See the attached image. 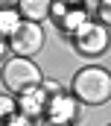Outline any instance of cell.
Listing matches in <instances>:
<instances>
[{"label":"cell","instance_id":"cell-1","mask_svg":"<svg viewBox=\"0 0 111 126\" xmlns=\"http://www.w3.org/2000/svg\"><path fill=\"white\" fill-rule=\"evenodd\" d=\"M70 94L82 106H105L111 100V73L99 64L79 67L70 79Z\"/></svg>","mask_w":111,"mask_h":126},{"label":"cell","instance_id":"cell-2","mask_svg":"<svg viewBox=\"0 0 111 126\" xmlns=\"http://www.w3.org/2000/svg\"><path fill=\"white\" fill-rule=\"evenodd\" d=\"M0 79H3V85H6L9 94H21V91H27V88L41 85L44 73H41V67L32 62V59H27V56H9L6 62L0 64Z\"/></svg>","mask_w":111,"mask_h":126},{"label":"cell","instance_id":"cell-3","mask_svg":"<svg viewBox=\"0 0 111 126\" xmlns=\"http://www.w3.org/2000/svg\"><path fill=\"white\" fill-rule=\"evenodd\" d=\"M70 41H73V50L85 56V59H99L105 50L111 47V32L108 27H102L99 21H85L79 30L70 35Z\"/></svg>","mask_w":111,"mask_h":126},{"label":"cell","instance_id":"cell-4","mask_svg":"<svg viewBox=\"0 0 111 126\" xmlns=\"http://www.w3.org/2000/svg\"><path fill=\"white\" fill-rule=\"evenodd\" d=\"M9 50H12V56H38L41 50H44V30H41V24H35V21H21V27L9 35Z\"/></svg>","mask_w":111,"mask_h":126},{"label":"cell","instance_id":"cell-5","mask_svg":"<svg viewBox=\"0 0 111 126\" xmlns=\"http://www.w3.org/2000/svg\"><path fill=\"white\" fill-rule=\"evenodd\" d=\"M79 100L70 94V91H56V94L47 97V111H44V117L47 120H58V123H73L76 117H79Z\"/></svg>","mask_w":111,"mask_h":126},{"label":"cell","instance_id":"cell-6","mask_svg":"<svg viewBox=\"0 0 111 126\" xmlns=\"http://www.w3.org/2000/svg\"><path fill=\"white\" fill-rule=\"evenodd\" d=\"M15 103H18V114H24L29 120H41L44 111H47V91L41 85L27 88V91L15 94Z\"/></svg>","mask_w":111,"mask_h":126},{"label":"cell","instance_id":"cell-7","mask_svg":"<svg viewBox=\"0 0 111 126\" xmlns=\"http://www.w3.org/2000/svg\"><path fill=\"white\" fill-rule=\"evenodd\" d=\"M85 21H91V9H88V6H70V9H67V12H64L58 21H56V27L64 32L67 38H70V35L79 30Z\"/></svg>","mask_w":111,"mask_h":126},{"label":"cell","instance_id":"cell-8","mask_svg":"<svg viewBox=\"0 0 111 126\" xmlns=\"http://www.w3.org/2000/svg\"><path fill=\"white\" fill-rule=\"evenodd\" d=\"M50 6L53 0H18V12L24 21H35L41 24L44 18H50Z\"/></svg>","mask_w":111,"mask_h":126},{"label":"cell","instance_id":"cell-9","mask_svg":"<svg viewBox=\"0 0 111 126\" xmlns=\"http://www.w3.org/2000/svg\"><path fill=\"white\" fill-rule=\"evenodd\" d=\"M21 21H24V18H21L18 6H15V9H0V35H3V38H9L12 32L21 27Z\"/></svg>","mask_w":111,"mask_h":126},{"label":"cell","instance_id":"cell-10","mask_svg":"<svg viewBox=\"0 0 111 126\" xmlns=\"http://www.w3.org/2000/svg\"><path fill=\"white\" fill-rule=\"evenodd\" d=\"M15 114H18V103H15V97H12V94H0V126L9 123Z\"/></svg>","mask_w":111,"mask_h":126},{"label":"cell","instance_id":"cell-11","mask_svg":"<svg viewBox=\"0 0 111 126\" xmlns=\"http://www.w3.org/2000/svg\"><path fill=\"white\" fill-rule=\"evenodd\" d=\"M97 21H99L102 27H108V30H111V0L97 3Z\"/></svg>","mask_w":111,"mask_h":126},{"label":"cell","instance_id":"cell-12","mask_svg":"<svg viewBox=\"0 0 111 126\" xmlns=\"http://www.w3.org/2000/svg\"><path fill=\"white\" fill-rule=\"evenodd\" d=\"M3 126H32V120H29V117H24V114H15L9 123H3Z\"/></svg>","mask_w":111,"mask_h":126},{"label":"cell","instance_id":"cell-13","mask_svg":"<svg viewBox=\"0 0 111 126\" xmlns=\"http://www.w3.org/2000/svg\"><path fill=\"white\" fill-rule=\"evenodd\" d=\"M9 53H12V50H9V38H3V35H0V64L9 59Z\"/></svg>","mask_w":111,"mask_h":126},{"label":"cell","instance_id":"cell-14","mask_svg":"<svg viewBox=\"0 0 111 126\" xmlns=\"http://www.w3.org/2000/svg\"><path fill=\"white\" fill-rule=\"evenodd\" d=\"M38 126H73V123H58V120H47V117H41V123Z\"/></svg>","mask_w":111,"mask_h":126},{"label":"cell","instance_id":"cell-15","mask_svg":"<svg viewBox=\"0 0 111 126\" xmlns=\"http://www.w3.org/2000/svg\"><path fill=\"white\" fill-rule=\"evenodd\" d=\"M18 0H0V9H15Z\"/></svg>","mask_w":111,"mask_h":126},{"label":"cell","instance_id":"cell-16","mask_svg":"<svg viewBox=\"0 0 111 126\" xmlns=\"http://www.w3.org/2000/svg\"><path fill=\"white\" fill-rule=\"evenodd\" d=\"M97 3H102V0H97Z\"/></svg>","mask_w":111,"mask_h":126}]
</instances>
